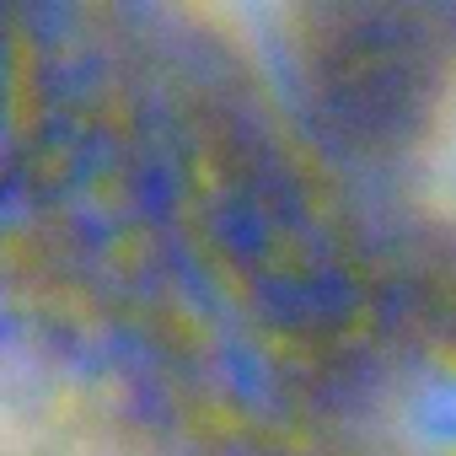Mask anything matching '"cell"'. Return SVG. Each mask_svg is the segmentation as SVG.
<instances>
[{
    "label": "cell",
    "instance_id": "1",
    "mask_svg": "<svg viewBox=\"0 0 456 456\" xmlns=\"http://www.w3.org/2000/svg\"><path fill=\"white\" fill-rule=\"evenodd\" d=\"M0 456H161L145 419L92 370L12 344L0 392Z\"/></svg>",
    "mask_w": 456,
    "mask_h": 456
},
{
    "label": "cell",
    "instance_id": "2",
    "mask_svg": "<svg viewBox=\"0 0 456 456\" xmlns=\"http://www.w3.org/2000/svg\"><path fill=\"white\" fill-rule=\"evenodd\" d=\"M392 456H456V354L413 365L381 413Z\"/></svg>",
    "mask_w": 456,
    "mask_h": 456
},
{
    "label": "cell",
    "instance_id": "3",
    "mask_svg": "<svg viewBox=\"0 0 456 456\" xmlns=\"http://www.w3.org/2000/svg\"><path fill=\"white\" fill-rule=\"evenodd\" d=\"M419 199L435 220L456 225V65L429 102L424 145H419Z\"/></svg>",
    "mask_w": 456,
    "mask_h": 456
}]
</instances>
